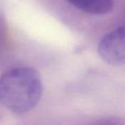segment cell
Wrapping results in <instances>:
<instances>
[{
	"label": "cell",
	"instance_id": "obj_1",
	"mask_svg": "<svg viewBox=\"0 0 125 125\" xmlns=\"http://www.w3.org/2000/svg\"><path fill=\"white\" fill-rule=\"evenodd\" d=\"M43 94L40 75L30 67H17L0 76V103L15 113L33 108Z\"/></svg>",
	"mask_w": 125,
	"mask_h": 125
},
{
	"label": "cell",
	"instance_id": "obj_3",
	"mask_svg": "<svg viewBox=\"0 0 125 125\" xmlns=\"http://www.w3.org/2000/svg\"><path fill=\"white\" fill-rule=\"evenodd\" d=\"M67 2L81 11L95 15H106L114 7V0H67Z\"/></svg>",
	"mask_w": 125,
	"mask_h": 125
},
{
	"label": "cell",
	"instance_id": "obj_2",
	"mask_svg": "<svg viewBox=\"0 0 125 125\" xmlns=\"http://www.w3.org/2000/svg\"><path fill=\"white\" fill-rule=\"evenodd\" d=\"M98 53L108 64H125V23L104 35L98 45Z\"/></svg>",
	"mask_w": 125,
	"mask_h": 125
}]
</instances>
